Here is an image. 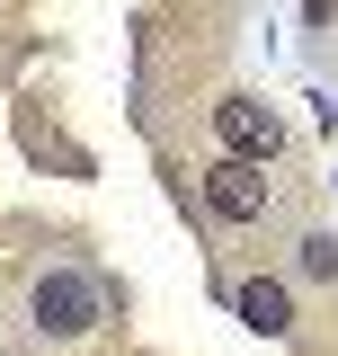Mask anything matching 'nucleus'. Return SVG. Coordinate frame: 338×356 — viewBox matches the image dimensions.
<instances>
[{
  "label": "nucleus",
  "mask_w": 338,
  "mask_h": 356,
  "mask_svg": "<svg viewBox=\"0 0 338 356\" xmlns=\"http://www.w3.org/2000/svg\"><path fill=\"white\" fill-rule=\"evenodd\" d=\"M303 276H338V241H330V232L303 241Z\"/></svg>",
  "instance_id": "obj_5"
},
{
  "label": "nucleus",
  "mask_w": 338,
  "mask_h": 356,
  "mask_svg": "<svg viewBox=\"0 0 338 356\" xmlns=\"http://www.w3.org/2000/svg\"><path fill=\"white\" fill-rule=\"evenodd\" d=\"M27 321H36L45 339H81V330L107 321V285L81 276V267H54V276H36V294H27Z\"/></svg>",
  "instance_id": "obj_1"
},
{
  "label": "nucleus",
  "mask_w": 338,
  "mask_h": 356,
  "mask_svg": "<svg viewBox=\"0 0 338 356\" xmlns=\"http://www.w3.org/2000/svg\"><path fill=\"white\" fill-rule=\"evenodd\" d=\"M232 303H241V321H250L258 339H285V330H294V294H285L276 276H250V285H241Z\"/></svg>",
  "instance_id": "obj_4"
},
{
  "label": "nucleus",
  "mask_w": 338,
  "mask_h": 356,
  "mask_svg": "<svg viewBox=\"0 0 338 356\" xmlns=\"http://www.w3.org/2000/svg\"><path fill=\"white\" fill-rule=\"evenodd\" d=\"M205 205L223 222H258L267 214V161H232V152H223V161L205 170Z\"/></svg>",
  "instance_id": "obj_2"
},
{
  "label": "nucleus",
  "mask_w": 338,
  "mask_h": 356,
  "mask_svg": "<svg viewBox=\"0 0 338 356\" xmlns=\"http://www.w3.org/2000/svg\"><path fill=\"white\" fill-rule=\"evenodd\" d=\"M214 134H223L232 161H276V152H285V125H276L258 98H223V107H214Z\"/></svg>",
  "instance_id": "obj_3"
}]
</instances>
